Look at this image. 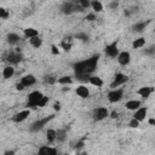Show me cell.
Masks as SVG:
<instances>
[{
  "instance_id": "cell-1",
  "label": "cell",
  "mask_w": 155,
  "mask_h": 155,
  "mask_svg": "<svg viewBox=\"0 0 155 155\" xmlns=\"http://www.w3.org/2000/svg\"><path fill=\"white\" fill-rule=\"evenodd\" d=\"M98 58H99V54H94L91 58H87V59H84L81 62L75 63L74 64V73H84V74L91 75L97 68Z\"/></svg>"
},
{
  "instance_id": "cell-2",
  "label": "cell",
  "mask_w": 155,
  "mask_h": 155,
  "mask_svg": "<svg viewBox=\"0 0 155 155\" xmlns=\"http://www.w3.org/2000/svg\"><path fill=\"white\" fill-rule=\"evenodd\" d=\"M42 93L40 91H33L28 94V103H27V107L29 108H36L39 105V102L40 99L42 98Z\"/></svg>"
},
{
  "instance_id": "cell-3",
  "label": "cell",
  "mask_w": 155,
  "mask_h": 155,
  "mask_svg": "<svg viewBox=\"0 0 155 155\" xmlns=\"http://www.w3.org/2000/svg\"><path fill=\"white\" fill-rule=\"evenodd\" d=\"M53 117H54V115H50V116H46V117H44V119L36 120L35 122L31 124V126L29 127V131H30V132H38V131L42 130L44 126H45L50 120H52Z\"/></svg>"
},
{
  "instance_id": "cell-4",
  "label": "cell",
  "mask_w": 155,
  "mask_h": 155,
  "mask_svg": "<svg viewBox=\"0 0 155 155\" xmlns=\"http://www.w3.org/2000/svg\"><path fill=\"white\" fill-rule=\"evenodd\" d=\"M107 116H109V110L105 107H99V108L94 109L93 110V114H92V119L94 121H102Z\"/></svg>"
},
{
  "instance_id": "cell-5",
  "label": "cell",
  "mask_w": 155,
  "mask_h": 155,
  "mask_svg": "<svg viewBox=\"0 0 155 155\" xmlns=\"http://www.w3.org/2000/svg\"><path fill=\"white\" fill-rule=\"evenodd\" d=\"M122 97H124V90L122 88H113L108 93V101L110 103H116V102L121 101Z\"/></svg>"
},
{
  "instance_id": "cell-6",
  "label": "cell",
  "mask_w": 155,
  "mask_h": 155,
  "mask_svg": "<svg viewBox=\"0 0 155 155\" xmlns=\"http://www.w3.org/2000/svg\"><path fill=\"white\" fill-rule=\"evenodd\" d=\"M6 61L10 63V65H13V64H18L21 61H22V54L18 52V51H11L7 57H6Z\"/></svg>"
},
{
  "instance_id": "cell-7",
  "label": "cell",
  "mask_w": 155,
  "mask_h": 155,
  "mask_svg": "<svg viewBox=\"0 0 155 155\" xmlns=\"http://www.w3.org/2000/svg\"><path fill=\"white\" fill-rule=\"evenodd\" d=\"M127 80H128V76H127V75H125V74H122V73H117V74L115 75V78H114V81L111 82L110 87H111V88H116L117 86L125 84Z\"/></svg>"
},
{
  "instance_id": "cell-8",
  "label": "cell",
  "mask_w": 155,
  "mask_h": 155,
  "mask_svg": "<svg viewBox=\"0 0 155 155\" xmlns=\"http://www.w3.org/2000/svg\"><path fill=\"white\" fill-rule=\"evenodd\" d=\"M105 54L109 56V57H116L119 54V48H117V42L114 41L113 44L110 45H107L105 46Z\"/></svg>"
},
{
  "instance_id": "cell-9",
  "label": "cell",
  "mask_w": 155,
  "mask_h": 155,
  "mask_svg": "<svg viewBox=\"0 0 155 155\" xmlns=\"http://www.w3.org/2000/svg\"><path fill=\"white\" fill-rule=\"evenodd\" d=\"M116 58H117L119 64H121V65H127V64L130 63V61H131V54H130V52H127V51H122V52H119V54L116 56Z\"/></svg>"
},
{
  "instance_id": "cell-10",
  "label": "cell",
  "mask_w": 155,
  "mask_h": 155,
  "mask_svg": "<svg viewBox=\"0 0 155 155\" xmlns=\"http://www.w3.org/2000/svg\"><path fill=\"white\" fill-rule=\"evenodd\" d=\"M24 87H29V86H33L35 82H36V79H35V76L34 75H31V74H28V75H24L22 79H21V81H19Z\"/></svg>"
},
{
  "instance_id": "cell-11",
  "label": "cell",
  "mask_w": 155,
  "mask_h": 155,
  "mask_svg": "<svg viewBox=\"0 0 155 155\" xmlns=\"http://www.w3.org/2000/svg\"><path fill=\"white\" fill-rule=\"evenodd\" d=\"M147 113H148V109H147V108L139 107L138 109H136V110H134L133 117H134L136 120H138V121L140 122V121H143V120L145 119V116H147Z\"/></svg>"
},
{
  "instance_id": "cell-12",
  "label": "cell",
  "mask_w": 155,
  "mask_h": 155,
  "mask_svg": "<svg viewBox=\"0 0 155 155\" xmlns=\"http://www.w3.org/2000/svg\"><path fill=\"white\" fill-rule=\"evenodd\" d=\"M29 114H30V110L24 109V110L17 113V114L13 116V121H15V122H22V121H24V120L29 116Z\"/></svg>"
},
{
  "instance_id": "cell-13",
  "label": "cell",
  "mask_w": 155,
  "mask_h": 155,
  "mask_svg": "<svg viewBox=\"0 0 155 155\" xmlns=\"http://www.w3.org/2000/svg\"><path fill=\"white\" fill-rule=\"evenodd\" d=\"M75 92H76V94H78L79 97H81V98H88V97H90V91H88V88H87L85 85L78 86L76 90H75Z\"/></svg>"
},
{
  "instance_id": "cell-14",
  "label": "cell",
  "mask_w": 155,
  "mask_h": 155,
  "mask_svg": "<svg viewBox=\"0 0 155 155\" xmlns=\"http://www.w3.org/2000/svg\"><path fill=\"white\" fill-rule=\"evenodd\" d=\"M58 151L56 148L48 147V145H42L39 148V154H51V155H56Z\"/></svg>"
},
{
  "instance_id": "cell-15",
  "label": "cell",
  "mask_w": 155,
  "mask_h": 155,
  "mask_svg": "<svg viewBox=\"0 0 155 155\" xmlns=\"http://www.w3.org/2000/svg\"><path fill=\"white\" fill-rule=\"evenodd\" d=\"M153 92V88L151 87H147V86H144V87H140L138 91H137V93L142 97V98H144V99H147L149 96H150V93Z\"/></svg>"
},
{
  "instance_id": "cell-16",
  "label": "cell",
  "mask_w": 155,
  "mask_h": 155,
  "mask_svg": "<svg viewBox=\"0 0 155 155\" xmlns=\"http://www.w3.org/2000/svg\"><path fill=\"white\" fill-rule=\"evenodd\" d=\"M6 41L10 45H16L19 41V35L16 34V33H8L7 36H6Z\"/></svg>"
},
{
  "instance_id": "cell-17",
  "label": "cell",
  "mask_w": 155,
  "mask_h": 155,
  "mask_svg": "<svg viewBox=\"0 0 155 155\" xmlns=\"http://www.w3.org/2000/svg\"><path fill=\"white\" fill-rule=\"evenodd\" d=\"M13 74H15V68H13L12 65H7V67H5L4 70H2V76H4V79H10V78L13 76Z\"/></svg>"
},
{
  "instance_id": "cell-18",
  "label": "cell",
  "mask_w": 155,
  "mask_h": 155,
  "mask_svg": "<svg viewBox=\"0 0 155 155\" xmlns=\"http://www.w3.org/2000/svg\"><path fill=\"white\" fill-rule=\"evenodd\" d=\"M88 82L91 84V85H93V86H96V87H102L103 86V80L99 78V76H90L88 78Z\"/></svg>"
},
{
  "instance_id": "cell-19",
  "label": "cell",
  "mask_w": 155,
  "mask_h": 155,
  "mask_svg": "<svg viewBox=\"0 0 155 155\" xmlns=\"http://www.w3.org/2000/svg\"><path fill=\"white\" fill-rule=\"evenodd\" d=\"M29 42H30V45H31L33 47H35V48H39V47L42 45V39H41L39 35H36V36H33V38H30V39H29Z\"/></svg>"
},
{
  "instance_id": "cell-20",
  "label": "cell",
  "mask_w": 155,
  "mask_h": 155,
  "mask_svg": "<svg viewBox=\"0 0 155 155\" xmlns=\"http://www.w3.org/2000/svg\"><path fill=\"white\" fill-rule=\"evenodd\" d=\"M140 101H136V99H132V101H128L127 103H126V108L128 109V110H136V109H138L139 107H140Z\"/></svg>"
},
{
  "instance_id": "cell-21",
  "label": "cell",
  "mask_w": 155,
  "mask_h": 155,
  "mask_svg": "<svg viewBox=\"0 0 155 155\" xmlns=\"http://www.w3.org/2000/svg\"><path fill=\"white\" fill-rule=\"evenodd\" d=\"M65 138H67V130L65 128H61V130L56 131V140L64 142Z\"/></svg>"
},
{
  "instance_id": "cell-22",
  "label": "cell",
  "mask_w": 155,
  "mask_h": 155,
  "mask_svg": "<svg viewBox=\"0 0 155 155\" xmlns=\"http://www.w3.org/2000/svg\"><path fill=\"white\" fill-rule=\"evenodd\" d=\"M36 35H39V31L36 29H34V28H25L24 29V36L27 39H30V38L36 36Z\"/></svg>"
},
{
  "instance_id": "cell-23",
  "label": "cell",
  "mask_w": 155,
  "mask_h": 155,
  "mask_svg": "<svg viewBox=\"0 0 155 155\" xmlns=\"http://www.w3.org/2000/svg\"><path fill=\"white\" fill-rule=\"evenodd\" d=\"M148 23H149V21H148V22H138V23H136V24L132 27V29H133L134 31H137V33H140V31H143V30L145 29V27H147Z\"/></svg>"
},
{
  "instance_id": "cell-24",
  "label": "cell",
  "mask_w": 155,
  "mask_h": 155,
  "mask_svg": "<svg viewBox=\"0 0 155 155\" xmlns=\"http://www.w3.org/2000/svg\"><path fill=\"white\" fill-rule=\"evenodd\" d=\"M91 7L94 10V12H102L103 11V5L101 4L99 0H92L91 1Z\"/></svg>"
},
{
  "instance_id": "cell-25",
  "label": "cell",
  "mask_w": 155,
  "mask_h": 155,
  "mask_svg": "<svg viewBox=\"0 0 155 155\" xmlns=\"http://www.w3.org/2000/svg\"><path fill=\"white\" fill-rule=\"evenodd\" d=\"M57 81H58L59 85H64V86H68V85H71L73 84V79L70 76H62Z\"/></svg>"
},
{
  "instance_id": "cell-26",
  "label": "cell",
  "mask_w": 155,
  "mask_h": 155,
  "mask_svg": "<svg viewBox=\"0 0 155 155\" xmlns=\"http://www.w3.org/2000/svg\"><path fill=\"white\" fill-rule=\"evenodd\" d=\"M46 138H47V142H48V143H53V142L56 140V131L52 130V128L47 130V132H46Z\"/></svg>"
},
{
  "instance_id": "cell-27",
  "label": "cell",
  "mask_w": 155,
  "mask_h": 155,
  "mask_svg": "<svg viewBox=\"0 0 155 155\" xmlns=\"http://www.w3.org/2000/svg\"><path fill=\"white\" fill-rule=\"evenodd\" d=\"M91 75L90 74H84V73H75V78L76 80L81 81V82H88V78Z\"/></svg>"
},
{
  "instance_id": "cell-28",
  "label": "cell",
  "mask_w": 155,
  "mask_h": 155,
  "mask_svg": "<svg viewBox=\"0 0 155 155\" xmlns=\"http://www.w3.org/2000/svg\"><path fill=\"white\" fill-rule=\"evenodd\" d=\"M144 45H145V39H144V38H138V39H136V40L133 41V44H132L133 48H140V47H143Z\"/></svg>"
},
{
  "instance_id": "cell-29",
  "label": "cell",
  "mask_w": 155,
  "mask_h": 155,
  "mask_svg": "<svg viewBox=\"0 0 155 155\" xmlns=\"http://www.w3.org/2000/svg\"><path fill=\"white\" fill-rule=\"evenodd\" d=\"M61 47H63L64 51H69L71 48V42H70V38H64V40L61 42Z\"/></svg>"
},
{
  "instance_id": "cell-30",
  "label": "cell",
  "mask_w": 155,
  "mask_h": 155,
  "mask_svg": "<svg viewBox=\"0 0 155 155\" xmlns=\"http://www.w3.org/2000/svg\"><path fill=\"white\" fill-rule=\"evenodd\" d=\"M78 4H79V6H80L82 10L91 7V1H90V0H78Z\"/></svg>"
},
{
  "instance_id": "cell-31",
  "label": "cell",
  "mask_w": 155,
  "mask_h": 155,
  "mask_svg": "<svg viewBox=\"0 0 155 155\" xmlns=\"http://www.w3.org/2000/svg\"><path fill=\"white\" fill-rule=\"evenodd\" d=\"M75 38L79 39V40H81V41H84V42L88 41V35L85 34V33H78V34L75 35Z\"/></svg>"
},
{
  "instance_id": "cell-32",
  "label": "cell",
  "mask_w": 155,
  "mask_h": 155,
  "mask_svg": "<svg viewBox=\"0 0 155 155\" xmlns=\"http://www.w3.org/2000/svg\"><path fill=\"white\" fill-rule=\"evenodd\" d=\"M45 82L46 84H48V85H53L56 81H57V79L53 76V75H47V76H45Z\"/></svg>"
},
{
  "instance_id": "cell-33",
  "label": "cell",
  "mask_w": 155,
  "mask_h": 155,
  "mask_svg": "<svg viewBox=\"0 0 155 155\" xmlns=\"http://www.w3.org/2000/svg\"><path fill=\"white\" fill-rule=\"evenodd\" d=\"M8 16H10L8 11H7V10H5L4 7H0V18L6 19V18H8Z\"/></svg>"
},
{
  "instance_id": "cell-34",
  "label": "cell",
  "mask_w": 155,
  "mask_h": 155,
  "mask_svg": "<svg viewBox=\"0 0 155 155\" xmlns=\"http://www.w3.org/2000/svg\"><path fill=\"white\" fill-rule=\"evenodd\" d=\"M48 99H50L48 97L42 96V98L40 99V102H39V105H38V107H45V105H46V103L48 102Z\"/></svg>"
},
{
  "instance_id": "cell-35",
  "label": "cell",
  "mask_w": 155,
  "mask_h": 155,
  "mask_svg": "<svg viewBox=\"0 0 155 155\" xmlns=\"http://www.w3.org/2000/svg\"><path fill=\"white\" fill-rule=\"evenodd\" d=\"M138 126H139V121L136 120L134 117H132V120L130 121V127H132V128H137Z\"/></svg>"
},
{
  "instance_id": "cell-36",
  "label": "cell",
  "mask_w": 155,
  "mask_h": 155,
  "mask_svg": "<svg viewBox=\"0 0 155 155\" xmlns=\"http://www.w3.org/2000/svg\"><path fill=\"white\" fill-rule=\"evenodd\" d=\"M51 52H52V54H59V50H58V47L56 45L51 46Z\"/></svg>"
},
{
  "instance_id": "cell-37",
  "label": "cell",
  "mask_w": 155,
  "mask_h": 155,
  "mask_svg": "<svg viewBox=\"0 0 155 155\" xmlns=\"http://www.w3.org/2000/svg\"><path fill=\"white\" fill-rule=\"evenodd\" d=\"M117 6H119V2H117L116 0H114V1L110 2V8H111V10H115Z\"/></svg>"
},
{
  "instance_id": "cell-38",
  "label": "cell",
  "mask_w": 155,
  "mask_h": 155,
  "mask_svg": "<svg viewBox=\"0 0 155 155\" xmlns=\"http://www.w3.org/2000/svg\"><path fill=\"white\" fill-rule=\"evenodd\" d=\"M86 19H87V21H94V19H96L94 13H90V15H87V16H86Z\"/></svg>"
},
{
  "instance_id": "cell-39",
  "label": "cell",
  "mask_w": 155,
  "mask_h": 155,
  "mask_svg": "<svg viewBox=\"0 0 155 155\" xmlns=\"http://www.w3.org/2000/svg\"><path fill=\"white\" fill-rule=\"evenodd\" d=\"M16 88H17V90H18V91H22V90H24V88H25V87H24V86H23V85H22V84H21V82H18V84H17V85H16Z\"/></svg>"
},
{
  "instance_id": "cell-40",
  "label": "cell",
  "mask_w": 155,
  "mask_h": 155,
  "mask_svg": "<svg viewBox=\"0 0 155 155\" xmlns=\"http://www.w3.org/2000/svg\"><path fill=\"white\" fill-rule=\"evenodd\" d=\"M82 147H84V139L80 140V142H78V144H76V149H80V148H82Z\"/></svg>"
},
{
  "instance_id": "cell-41",
  "label": "cell",
  "mask_w": 155,
  "mask_h": 155,
  "mask_svg": "<svg viewBox=\"0 0 155 155\" xmlns=\"http://www.w3.org/2000/svg\"><path fill=\"white\" fill-rule=\"evenodd\" d=\"M153 52H154V47H150L149 50H145L144 51V53H147V54H151Z\"/></svg>"
},
{
  "instance_id": "cell-42",
  "label": "cell",
  "mask_w": 155,
  "mask_h": 155,
  "mask_svg": "<svg viewBox=\"0 0 155 155\" xmlns=\"http://www.w3.org/2000/svg\"><path fill=\"white\" fill-rule=\"evenodd\" d=\"M53 109L54 110H61V104L57 102V103H54V105H53Z\"/></svg>"
},
{
  "instance_id": "cell-43",
  "label": "cell",
  "mask_w": 155,
  "mask_h": 155,
  "mask_svg": "<svg viewBox=\"0 0 155 155\" xmlns=\"http://www.w3.org/2000/svg\"><path fill=\"white\" fill-rule=\"evenodd\" d=\"M109 115H110V117H111V119H116V117L119 116V114H117L116 111H113V113H111V114H109Z\"/></svg>"
},
{
  "instance_id": "cell-44",
  "label": "cell",
  "mask_w": 155,
  "mask_h": 155,
  "mask_svg": "<svg viewBox=\"0 0 155 155\" xmlns=\"http://www.w3.org/2000/svg\"><path fill=\"white\" fill-rule=\"evenodd\" d=\"M149 124H150V125H154V124H155V120H154V119H149Z\"/></svg>"
}]
</instances>
